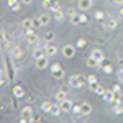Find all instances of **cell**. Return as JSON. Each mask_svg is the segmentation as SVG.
<instances>
[{"instance_id":"6da1fadb","label":"cell","mask_w":123,"mask_h":123,"mask_svg":"<svg viewBox=\"0 0 123 123\" xmlns=\"http://www.w3.org/2000/svg\"><path fill=\"white\" fill-rule=\"evenodd\" d=\"M85 82H87V79H85L82 74H74V76H71V79H69V85L74 87V89H80V87H84Z\"/></svg>"},{"instance_id":"7a4b0ae2","label":"cell","mask_w":123,"mask_h":123,"mask_svg":"<svg viewBox=\"0 0 123 123\" xmlns=\"http://www.w3.org/2000/svg\"><path fill=\"white\" fill-rule=\"evenodd\" d=\"M26 43L31 44V46H36L39 43V36L33 31V28H28L26 30Z\"/></svg>"},{"instance_id":"3957f363","label":"cell","mask_w":123,"mask_h":123,"mask_svg":"<svg viewBox=\"0 0 123 123\" xmlns=\"http://www.w3.org/2000/svg\"><path fill=\"white\" fill-rule=\"evenodd\" d=\"M76 49H77V46H72V44H64V46L61 48V53H62V56H64V57L71 59V57L76 56Z\"/></svg>"},{"instance_id":"277c9868","label":"cell","mask_w":123,"mask_h":123,"mask_svg":"<svg viewBox=\"0 0 123 123\" xmlns=\"http://www.w3.org/2000/svg\"><path fill=\"white\" fill-rule=\"evenodd\" d=\"M92 5H94V0H77V8L80 10V12L90 10Z\"/></svg>"},{"instance_id":"5b68a950","label":"cell","mask_w":123,"mask_h":123,"mask_svg":"<svg viewBox=\"0 0 123 123\" xmlns=\"http://www.w3.org/2000/svg\"><path fill=\"white\" fill-rule=\"evenodd\" d=\"M44 53H46L48 57H54L57 54V48L53 44V43H46L44 44Z\"/></svg>"},{"instance_id":"8992f818","label":"cell","mask_w":123,"mask_h":123,"mask_svg":"<svg viewBox=\"0 0 123 123\" xmlns=\"http://www.w3.org/2000/svg\"><path fill=\"white\" fill-rule=\"evenodd\" d=\"M35 66H36V69H46V67L49 66L48 56H43V57H39V59H35Z\"/></svg>"},{"instance_id":"52a82bcc","label":"cell","mask_w":123,"mask_h":123,"mask_svg":"<svg viewBox=\"0 0 123 123\" xmlns=\"http://www.w3.org/2000/svg\"><path fill=\"white\" fill-rule=\"evenodd\" d=\"M59 105H61V110L64 112V113H69V112H72V100H69V98H66V100H62V102H59Z\"/></svg>"},{"instance_id":"ba28073f","label":"cell","mask_w":123,"mask_h":123,"mask_svg":"<svg viewBox=\"0 0 123 123\" xmlns=\"http://www.w3.org/2000/svg\"><path fill=\"white\" fill-rule=\"evenodd\" d=\"M38 21L41 26H48L51 21H53V18H51V15H48V13H41V15H38Z\"/></svg>"},{"instance_id":"9c48e42d","label":"cell","mask_w":123,"mask_h":123,"mask_svg":"<svg viewBox=\"0 0 123 123\" xmlns=\"http://www.w3.org/2000/svg\"><path fill=\"white\" fill-rule=\"evenodd\" d=\"M92 110H94V108H92V105L89 104V102H82V104H80V115H85V117H87V115L92 113Z\"/></svg>"},{"instance_id":"30bf717a","label":"cell","mask_w":123,"mask_h":123,"mask_svg":"<svg viewBox=\"0 0 123 123\" xmlns=\"http://www.w3.org/2000/svg\"><path fill=\"white\" fill-rule=\"evenodd\" d=\"M90 57H94L95 61L102 62V61H104V51H102V49H94V51L90 53Z\"/></svg>"},{"instance_id":"8fae6325","label":"cell","mask_w":123,"mask_h":123,"mask_svg":"<svg viewBox=\"0 0 123 123\" xmlns=\"http://www.w3.org/2000/svg\"><path fill=\"white\" fill-rule=\"evenodd\" d=\"M43 56H46V53H44V48H35L33 49V57L35 59H39V57H43Z\"/></svg>"},{"instance_id":"7c38bea8","label":"cell","mask_w":123,"mask_h":123,"mask_svg":"<svg viewBox=\"0 0 123 123\" xmlns=\"http://www.w3.org/2000/svg\"><path fill=\"white\" fill-rule=\"evenodd\" d=\"M33 21H35V20H33V18H28V17H26V18H23V20H21V28H23V30L33 28Z\"/></svg>"},{"instance_id":"4fadbf2b","label":"cell","mask_w":123,"mask_h":123,"mask_svg":"<svg viewBox=\"0 0 123 123\" xmlns=\"http://www.w3.org/2000/svg\"><path fill=\"white\" fill-rule=\"evenodd\" d=\"M53 107H54V104H53L51 100H46V102H43V105H41V112H44V113H49Z\"/></svg>"},{"instance_id":"5bb4252c","label":"cell","mask_w":123,"mask_h":123,"mask_svg":"<svg viewBox=\"0 0 123 123\" xmlns=\"http://www.w3.org/2000/svg\"><path fill=\"white\" fill-rule=\"evenodd\" d=\"M21 115H23V117H26V118H30V122H31V117H33V108H31L30 105L23 107V110H21Z\"/></svg>"},{"instance_id":"9a60e30c","label":"cell","mask_w":123,"mask_h":123,"mask_svg":"<svg viewBox=\"0 0 123 123\" xmlns=\"http://www.w3.org/2000/svg\"><path fill=\"white\" fill-rule=\"evenodd\" d=\"M105 26H107V30H115L117 26H118V21L115 18H108L107 21H105Z\"/></svg>"},{"instance_id":"2e32d148","label":"cell","mask_w":123,"mask_h":123,"mask_svg":"<svg viewBox=\"0 0 123 123\" xmlns=\"http://www.w3.org/2000/svg\"><path fill=\"white\" fill-rule=\"evenodd\" d=\"M104 100H105V102H113V100H115V92H113V89H112V90H105Z\"/></svg>"},{"instance_id":"e0dca14e","label":"cell","mask_w":123,"mask_h":123,"mask_svg":"<svg viewBox=\"0 0 123 123\" xmlns=\"http://www.w3.org/2000/svg\"><path fill=\"white\" fill-rule=\"evenodd\" d=\"M64 17H66V15H64V12H62L61 8H56V10H54V20H56V21H59V23H61V21L64 20Z\"/></svg>"},{"instance_id":"ac0fdd59","label":"cell","mask_w":123,"mask_h":123,"mask_svg":"<svg viewBox=\"0 0 123 123\" xmlns=\"http://www.w3.org/2000/svg\"><path fill=\"white\" fill-rule=\"evenodd\" d=\"M54 98H56L57 102H62V100H66V98H67V94H66V92H62V90L59 89L56 94H54Z\"/></svg>"},{"instance_id":"d6986e66","label":"cell","mask_w":123,"mask_h":123,"mask_svg":"<svg viewBox=\"0 0 123 123\" xmlns=\"http://www.w3.org/2000/svg\"><path fill=\"white\" fill-rule=\"evenodd\" d=\"M7 3H8V7L13 12H18L20 10V3H18V0H7Z\"/></svg>"},{"instance_id":"ffe728a7","label":"cell","mask_w":123,"mask_h":123,"mask_svg":"<svg viewBox=\"0 0 123 123\" xmlns=\"http://www.w3.org/2000/svg\"><path fill=\"white\" fill-rule=\"evenodd\" d=\"M69 18H71V23H72V25H80V13H74V15H71V17H69Z\"/></svg>"},{"instance_id":"44dd1931","label":"cell","mask_w":123,"mask_h":123,"mask_svg":"<svg viewBox=\"0 0 123 123\" xmlns=\"http://www.w3.org/2000/svg\"><path fill=\"white\" fill-rule=\"evenodd\" d=\"M98 64H100V62L95 61L94 57H89V59L85 61V66H87V67H98Z\"/></svg>"},{"instance_id":"7402d4cb","label":"cell","mask_w":123,"mask_h":123,"mask_svg":"<svg viewBox=\"0 0 123 123\" xmlns=\"http://www.w3.org/2000/svg\"><path fill=\"white\" fill-rule=\"evenodd\" d=\"M64 74H66V72H64V69L61 67V69H57V71H54V72H53V77H54V79H57V80H61V79L64 77Z\"/></svg>"},{"instance_id":"603a6c76","label":"cell","mask_w":123,"mask_h":123,"mask_svg":"<svg viewBox=\"0 0 123 123\" xmlns=\"http://www.w3.org/2000/svg\"><path fill=\"white\" fill-rule=\"evenodd\" d=\"M61 105H54L53 108H51V112H49V115H53V117H59L61 115Z\"/></svg>"},{"instance_id":"cb8c5ba5","label":"cell","mask_w":123,"mask_h":123,"mask_svg":"<svg viewBox=\"0 0 123 123\" xmlns=\"http://www.w3.org/2000/svg\"><path fill=\"white\" fill-rule=\"evenodd\" d=\"M54 38H56V33H54V31H48L46 35H44V41H46V43L54 41Z\"/></svg>"},{"instance_id":"d4e9b609","label":"cell","mask_w":123,"mask_h":123,"mask_svg":"<svg viewBox=\"0 0 123 123\" xmlns=\"http://www.w3.org/2000/svg\"><path fill=\"white\" fill-rule=\"evenodd\" d=\"M10 53H12V56H13V57H20V56H21V48L13 46L12 49H10Z\"/></svg>"},{"instance_id":"484cf974","label":"cell","mask_w":123,"mask_h":123,"mask_svg":"<svg viewBox=\"0 0 123 123\" xmlns=\"http://www.w3.org/2000/svg\"><path fill=\"white\" fill-rule=\"evenodd\" d=\"M112 112H113V115H122V113H123V107H122L120 104H117V105L113 107V110H112Z\"/></svg>"},{"instance_id":"4316f807","label":"cell","mask_w":123,"mask_h":123,"mask_svg":"<svg viewBox=\"0 0 123 123\" xmlns=\"http://www.w3.org/2000/svg\"><path fill=\"white\" fill-rule=\"evenodd\" d=\"M87 82L90 84V89L94 90V85L97 84V77H95V76H89V77H87Z\"/></svg>"},{"instance_id":"83f0119b","label":"cell","mask_w":123,"mask_h":123,"mask_svg":"<svg viewBox=\"0 0 123 123\" xmlns=\"http://www.w3.org/2000/svg\"><path fill=\"white\" fill-rule=\"evenodd\" d=\"M94 90H95V94H98V95H104L105 94V89L102 87V85H95Z\"/></svg>"},{"instance_id":"f1b7e54d","label":"cell","mask_w":123,"mask_h":123,"mask_svg":"<svg viewBox=\"0 0 123 123\" xmlns=\"http://www.w3.org/2000/svg\"><path fill=\"white\" fill-rule=\"evenodd\" d=\"M13 94L17 95V97H21V95H23V89H20V87H15V89H13Z\"/></svg>"},{"instance_id":"f546056e","label":"cell","mask_w":123,"mask_h":123,"mask_svg":"<svg viewBox=\"0 0 123 123\" xmlns=\"http://www.w3.org/2000/svg\"><path fill=\"white\" fill-rule=\"evenodd\" d=\"M76 46H77V48H82V46H85V39L79 38V39H77V43H76Z\"/></svg>"},{"instance_id":"4dcf8cb0","label":"cell","mask_w":123,"mask_h":123,"mask_svg":"<svg viewBox=\"0 0 123 123\" xmlns=\"http://www.w3.org/2000/svg\"><path fill=\"white\" fill-rule=\"evenodd\" d=\"M72 112L76 115H80V105H74V107H72Z\"/></svg>"},{"instance_id":"1f68e13d","label":"cell","mask_w":123,"mask_h":123,"mask_svg":"<svg viewBox=\"0 0 123 123\" xmlns=\"http://www.w3.org/2000/svg\"><path fill=\"white\" fill-rule=\"evenodd\" d=\"M113 92H117V94H122V87H120V84H115V85H113Z\"/></svg>"},{"instance_id":"d6a6232c","label":"cell","mask_w":123,"mask_h":123,"mask_svg":"<svg viewBox=\"0 0 123 123\" xmlns=\"http://www.w3.org/2000/svg\"><path fill=\"white\" fill-rule=\"evenodd\" d=\"M57 69H61V66H59L57 62H54V64L51 66V72H54V71H57Z\"/></svg>"},{"instance_id":"836d02e7","label":"cell","mask_w":123,"mask_h":123,"mask_svg":"<svg viewBox=\"0 0 123 123\" xmlns=\"http://www.w3.org/2000/svg\"><path fill=\"white\" fill-rule=\"evenodd\" d=\"M80 23H87V17L84 15V12H80Z\"/></svg>"},{"instance_id":"e575fe53","label":"cell","mask_w":123,"mask_h":123,"mask_svg":"<svg viewBox=\"0 0 123 123\" xmlns=\"http://www.w3.org/2000/svg\"><path fill=\"white\" fill-rule=\"evenodd\" d=\"M41 120V115H33L31 117V122H39Z\"/></svg>"},{"instance_id":"d590c367","label":"cell","mask_w":123,"mask_h":123,"mask_svg":"<svg viewBox=\"0 0 123 123\" xmlns=\"http://www.w3.org/2000/svg\"><path fill=\"white\" fill-rule=\"evenodd\" d=\"M69 87H71V85H69ZM69 87H67V85H61V90L66 92V94H69Z\"/></svg>"},{"instance_id":"8d00e7d4","label":"cell","mask_w":123,"mask_h":123,"mask_svg":"<svg viewBox=\"0 0 123 123\" xmlns=\"http://www.w3.org/2000/svg\"><path fill=\"white\" fill-rule=\"evenodd\" d=\"M74 13H76V10H74V8H69V10H67V15H69V17H71V15H74Z\"/></svg>"},{"instance_id":"74e56055","label":"cell","mask_w":123,"mask_h":123,"mask_svg":"<svg viewBox=\"0 0 123 123\" xmlns=\"http://www.w3.org/2000/svg\"><path fill=\"white\" fill-rule=\"evenodd\" d=\"M21 2H23L25 5H31V3H33V0H21Z\"/></svg>"},{"instance_id":"f35d334b","label":"cell","mask_w":123,"mask_h":123,"mask_svg":"<svg viewBox=\"0 0 123 123\" xmlns=\"http://www.w3.org/2000/svg\"><path fill=\"white\" fill-rule=\"evenodd\" d=\"M95 17H97V18H102V17H104V13H102V12H97V13H95Z\"/></svg>"},{"instance_id":"ab89813d","label":"cell","mask_w":123,"mask_h":123,"mask_svg":"<svg viewBox=\"0 0 123 123\" xmlns=\"http://www.w3.org/2000/svg\"><path fill=\"white\" fill-rule=\"evenodd\" d=\"M115 3H117V5H123V0H113Z\"/></svg>"},{"instance_id":"60d3db41","label":"cell","mask_w":123,"mask_h":123,"mask_svg":"<svg viewBox=\"0 0 123 123\" xmlns=\"http://www.w3.org/2000/svg\"><path fill=\"white\" fill-rule=\"evenodd\" d=\"M118 76H120V82H123V72H122V71H120V74H118Z\"/></svg>"},{"instance_id":"b9f144b4","label":"cell","mask_w":123,"mask_h":123,"mask_svg":"<svg viewBox=\"0 0 123 123\" xmlns=\"http://www.w3.org/2000/svg\"><path fill=\"white\" fill-rule=\"evenodd\" d=\"M120 17H123V8H120Z\"/></svg>"},{"instance_id":"7bdbcfd3","label":"cell","mask_w":123,"mask_h":123,"mask_svg":"<svg viewBox=\"0 0 123 123\" xmlns=\"http://www.w3.org/2000/svg\"><path fill=\"white\" fill-rule=\"evenodd\" d=\"M120 71H122V72H123V67H122V69H120Z\"/></svg>"}]
</instances>
